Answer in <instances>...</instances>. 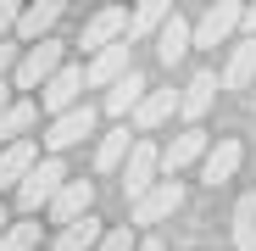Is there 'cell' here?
I'll use <instances>...</instances> for the list:
<instances>
[{
  "label": "cell",
  "instance_id": "9a60e30c",
  "mask_svg": "<svg viewBox=\"0 0 256 251\" xmlns=\"http://www.w3.org/2000/svg\"><path fill=\"white\" fill-rule=\"evenodd\" d=\"M240 140H218V145H212L206 156H200V179L206 184H223V179H234V167H240Z\"/></svg>",
  "mask_w": 256,
  "mask_h": 251
},
{
  "label": "cell",
  "instance_id": "8992f818",
  "mask_svg": "<svg viewBox=\"0 0 256 251\" xmlns=\"http://www.w3.org/2000/svg\"><path fill=\"white\" fill-rule=\"evenodd\" d=\"M95 129V106L84 101V106H72V112H62V117H50V129H45V151L50 156H62L67 145H78L84 134Z\"/></svg>",
  "mask_w": 256,
  "mask_h": 251
},
{
  "label": "cell",
  "instance_id": "5bb4252c",
  "mask_svg": "<svg viewBox=\"0 0 256 251\" xmlns=\"http://www.w3.org/2000/svg\"><path fill=\"white\" fill-rule=\"evenodd\" d=\"M145 95H150V84H145V73L134 67V73H122L112 90H106V112H112V117H128V112H134Z\"/></svg>",
  "mask_w": 256,
  "mask_h": 251
},
{
  "label": "cell",
  "instance_id": "d6986e66",
  "mask_svg": "<svg viewBox=\"0 0 256 251\" xmlns=\"http://www.w3.org/2000/svg\"><path fill=\"white\" fill-rule=\"evenodd\" d=\"M206 151H212V145H206V134H200V129H184V134H178L173 145L162 151V167H167V173H178V167H190V162H200Z\"/></svg>",
  "mask_w": 256,
  "mask_h": 251
},
{
  "label": "cell",
  "instance_id": "7402d4cb",
  "mask_svg": "<svg viewBox=\"0 0 256 251\" xmlns=\"http://www.w3.org/2000/svg\"><path fill=\"white\" fill-rule=\"evenodd\" d=\"M100 240H106V229H100V218L90 212V218H78L72 229H62V234H56V251H95Z\"/></svg>",
  "mask_w": 256,
  "mask_h": 251
},
{
  "label": "cell",
  "instance_id": "ffe728a7",
  "mask_svg": "<svg viewBox=\"0 0 256 251\" xmlns=\"http://www.w3.org/2000/svg\"><path fill=\"white\" fill-rule=\"evenodd\" d=\"M178 112V90H150L140 106H134V129H156L162 117H173Z\"/></svg>",
  "mask_w": 256,
  "mask_h": 251
},
{
  "label": "cell",
  "instance_id": "f1b7e54d",
  "mask_svg": "<svg viewBox=\"0 0 256 251\" xmlns=\"http://www.w3.org/2000/svg\"><path fill=\"white\" fill-rule=\"evenodd\" d=\"M245 28H250V39H256V6H245V17H240Z\"/></svg>",
  "mask_w": 256,
  "mask_h": 251
},
{
  "label": "cell",
  "instance_id": "d4e9b609",
  "mask_svg": "<svg viewBox=\"0 0 256 251\" xmlns=\"http://www.w3.org/2000/svg\"><path fill=\"white\" fill-rule=\"evenodd\" d=\"M39 245V223H6L0 234V251H34Z\"/></svg>",
  "mask_w": 256,
  "mask_h": 251
},
{
  "label": "cell",
  "instance_id": "1f68e13d",
  "mask_svg": "<svg viewBox=\"0 0 256 251\" xmlns=\"http://www.w3.org/2000/svg\"><path fill=\"white\" fill-rule=\"evenodd\" d=\"M6 223H12V218H6V206H0V234H6Z\"/></svg>",
  "mask_w": 256,
  "mask_h": 251
},
{
  "label": "cell",
  "instance_id": "603a6c76",
  "mask_svg": "<svg viewBox=\"0 0 256 251\" xmlns=\"http://www.w3.org/2000/svg\"><path fill=\"white\" fill-rule=\"evenodd\" d=\"M134 145H140V140L128 134V123H122V129H112V134L100 140V151H95V167H100V173H112V167H122Z\"/></svg>",
  "mask_w": 256,
  "mask_h": 251
},
{
  "label": "cell",
  "instance_id": "83f0119b",
  "mask_svg": "<svg viewBox=\"0 0 256 251\" xmlns=\"http://www.w3.org/2000/svg\"><path fill=\"white\" fill-rule=\"evenodd\" d=\"M12 67H17V45H12V39H0V84H6Z\"/></svg>",
  "mask_w": 256,
  "mask_h": 251
},
{
  "label": "cell",
  "instance_id": "8fae6325",
  "mask_svg": "<svg viewBox=\"0 0 256 251\" xmlns=\"http://www.w3.org/2000/svg\"><path fill=\"white\" fill-rule=\"evenodd\" d=\"M34 167H39V145H34V140L6 145V151H0V190H17Z\"/></svg>",
  "mask_w": 256,
  "mask_h": 251
},
{
  "label": "cell",
  "instance_id": "ba28073f",
  "mask_svg": "<svg viewBox=\"0 0 256 251\" xmlns=\"http://www.w3.org/2000/svg\"><path fill=\"white\" fill-rule=\"evenodd\" d=\"M240 17H245V6H240V0H218V6H212V12L190 28V39H195V45H223V39L240 28Z\"/></svg>",
  "mask_w": 256,
  "mask_h": 251
},
{
  "label": "cell",
  "instance_id": "4dcf8cb0",
  "mask_svg": "<svg viewBox=\"0 0 256 251\" xmlns=\"http://www.w3.org/2000/svg\"><path fill=\"white\" fill-rule=\"evenodd\" d=\"M12 101H17V95H12V84H0V112H6Z\"/></svg>",
  "mask_w": 256,
  "mask_h": 251
},
{
  "label": "cell",
  "instance_id": "30bf717a",
  "mask_svg": "<svg viewBox=\"0 0 256 251\" xmlns=\"http://www.w3.org/2000/svg\"><path fill=\"white\" fill-rule=\"evenodd\" d=\"M90 206H95V184H90V179H67L62 195L50 201V218H56L62 229H72L78 218H90Z\"/></svg>",
  "mask_w": 256,
  "mask_h": 251
},
{
  "label": "cell",
  "instance_id": "3957f363",
  "mask_svg": "<svg viewBox=\"0 0 256 251\" xmlns=\"http://www.w3.org/2000/svg\"><path fill=\"white\" fill-rule=\"evenodd\" d=\"M84 90H90V84H84V67H72V62H62V73L45 84V90H39V106H45L50 117H62V112H72V106H84Z\"/></svg>",
  "mask_w": 256,
  "mask_h": 251
},
{
  "label": "cell",
  "instance_id": "44dd1931",
  "mask_svg": "<svg viewBox=\"0 0 256 251\" xmlns=\"http://www.w3.org/2000/svg\"><path fill=\"white\" fill-rule=\"evenodd\" d=\"M250 78H256V39H240L228 67H223V90H245Z\"/></svg>",
  "mask_w": 256,
  "mask_h": 251
},
{
  "label": "cell",
  "instance_id": "9c48e42d",
  "mask_svg": "<svg viewBox=\"0 0 256 251\" xmlns=\"http://www.w3.org/2000/svg\"><path fill=\"white\" fill-rule=\"evenodd\" d=\"M122 73H134V62H128V39H117V45H106L100 56H90V67H84V84H90V90H112Z\"/></svg>",
  "mask_w": 256,
  "mask_h": 251
},
{
  "label": "cell",
  "instance_id": "4fadbf2b",
  "mask_svg": "<svg viewBox=\"0 0 256 251\" xmlns=\"http://www.w3.org/2000/svg\"><path fill=\"white\" fill-rule=\"evenodd\" d=\"M56 17H62V0H39V6H22V17H17V39H22V45H39V39L56 28Z\"/></svg>",
  "mask_w": 256,
  "mask_h": 251
},
{
  "label": "cell",
  "instance_id": "ac0fdd59",
  "mask_svg": "<svg viewBox=\"0 0 256 251\" xmlns=\"http://www.w3.org/2000/svg\"><path fill=\"white\" fill-rule=\"evenodd\" d=\"M167 17H173V6H167V0H140L134 17H128V45H134V39H156Z\"/></svg>",
  "mask_w": 256,
  "mask_h": 251
},
{
  "label": "cell",
  "instance_id": "e0dca14e",
  "mask_svg": "<svg viewBox=\"0 0 256 251\" xmlns=\"http://www.w3.org/2000/svg\"><path fill=\"white\" fill-rule=\"evenodd\" d=\"M190 45H195V39H190V23L173 12V17L162 23V34H156V56L173 67V62H184V56H190Z\"/></svg>",
  "mask_w": 256,
  "mask_h": 251
},
{
  "label": "cell",
  "instance_id": "5b68a950",
  "mask_svg": "<svg viewBox=\"0 0 256 251\" xmlns=\"http://www.w3.org/2000/svg\"><path fill=\"white\" fill-rule=\"evenodd\" d=\"M184 206V184L178 179H156L140 201H134V223H162V218H173Z\"/></svg>",
  "mask_w": 256,
  "mask_h": 251
},
{
  "label": "cell",
  "instance_id": "277c9868",
  "mask_svg": "<svg viewBox=\"0 0 256 251\" xmlns=\"http://www.w3.org/2000/svg\"><path fill=\"white\" fill-rule=\"evenodd\" d=\"M156 173H162V151L140 140L134 151H128V162H122V195H128V201H140V195L156 184Z\"/></svg>",
  "mask_w": 256,
  "mask_h": 251
},
{
  "label": "cell",
  "instance_id": "2e32d148",
  "mask_svg": "<svg viewBox=\"0 0 256 251\" xmlns=\"http://www.w3.org/2000/svg\"><path fill=\"white\" fill-rule=\"evenodd\" d=\"M212 101H218V73H195V78L184 84V95H178V112H184L190 123H200Z\"/></svg>",
  "mask_w": 256,
  "mask_h": 251
},
{
  "label": "cell",
  "instance_id": "7a4b0ae2",
  "mask_svg": "<svg viewBox=\"0 0 256 251\" xmlns=\"http://www.w3.org/2000/svg\"><path fill=\"white\" fill-rule=\"evenodd\" d=\"M62 184H67V162L62 156H39V167L17 184V206L22 212H39V206H50L62 195Z\"/></svg>",
  "mask_w": 256,
  "mask_h": 251
},
{
  "label": "cell",
  "instance_id": "f546056e",
  "mask_svg": "<svg viewBox=\"0 0 256 251\" xmlns=\"http://www.w3.org/2000/svg\"><path fill=\"white\" fill-rule=\"evenodd\" d=\"M134 251H167V245H162V240H156V234H150V240H140V245H134Z\"/></svg>",
  "mask_w": 256,
  "mask_h": 251
},
{
  "label": "cell",
  "instance_id": "484cf974",
  "mask_svg": "<svg viewBox=\"0 0 256 251\" xmlns=\"http://www.w3.org/2000/svg\"><path fill=\"white\" fill-rule=\"evenodd\" d=\"M95 251H134V223H117V229H106V240H100Z\"/></svg>",
  "mask_w": 256,
  "mask_h": 251
},
{
  "label": "cell",
  "instance_id": "52a82bcc",
  "mask_svg": "<svg viewBox=\"0 0 256 251\" xmlns=\"http://www.w3.org/2000/svg\"><path fill=\"white\" fill-rule=\"evenodd\" d=\"M117 39H128V12H122V6H106V12H95L90 23H84V39H78V45L90 51V56H100L106 45H117Z\"/></svg>",
  "mask_w": 256,
  "mask_h": 251
},
{
  "label": "cell",
  "instance_id": "6da1fadb",
  "mask_svg": "<svg viewBox=\"0 0 256 251\" xmlns=\"http://www.w3.org/2000/svg\"><path fill=\"white\" fill-rule=\"evenodd\" d=\"M62 73V45L56 39H39V45H28L12 67V90H45V84Z\"/></svg>",
  "mask_w": 256,
  "mask_h": 251
},
{
  "label": "cell",
  "instance_id": "cb8c5ba5",
  "mask_svg": "<svg viewBox=\"0 0 256 251\" xmlns=\"http://www.w3.org/2000/svg\"><path fill=\"white\" fill-rule=\"evenodd\" d=\"M234 245L240 251H256V190H245L234 201Z\"/></svg>",
  "mask_w": 256,
  "mask_h": 251
},
{
  "label": "cell",
  "instance_id": "4316f807",
  "mask_svg": "<svg viewBox=\"0 0 256 251\" xmlns=\"http://www.w3.org/2000/svg\"><path fill=\"white\" fill-rule=\"evenodd\" d=\"M17 17H22V6H17V0H0V39H6V34H17Z\"/></svg>",
  "mask_w": 256,
  "mask_h": 251
},
{
  "label": "cell",
  "instance_id": "7c38bea8",
  "mask_svg": "<svg viewBox=\"0 0 256 251\" xmlns=\"http://www.w3.org/2000/svg\"><path fill=\"white\" fill-rule=\"evenodd\" d=\"M39 123V101L34 95H17L6 112H0V145H17V140H28V129Z\"/></svg>",
  "mask_w": 256,
  "mask_h": 251
}]
</instances>
